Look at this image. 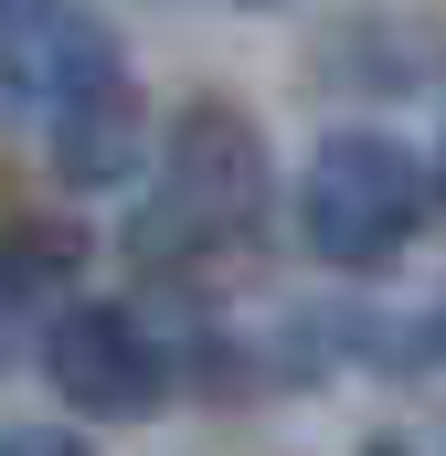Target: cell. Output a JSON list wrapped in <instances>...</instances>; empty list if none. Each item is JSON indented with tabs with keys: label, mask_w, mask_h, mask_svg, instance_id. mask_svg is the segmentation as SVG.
I'll use <instances>...</instances> for the list:
<instances>
[{
	"label": "cell",
	"mask_w": 446,
	"mask_h": 456,
	"mask_svg": "<svg viewBox=\"0 0 446 456\" xmlns=\"http://www.w3.org/2000/svg\"><path fill=\"white\" fill-rule=\"evenodd\" d=\"M255 233H266V138H255L244 107L192 96L170 117V138H160V170H149L138 224H128V255L160 265V276H202V265H234Z\"/></svg>",
	"instance_id": "6da1fadb"
},
{
	"label": "cell",
	"mask_w": 446,
	"mask_h": 456,
	"mask_svg": "<svg viewBox=\"0 0 446 456\" xmlns=\"http://www.w3.org/2000/svg\"><path fill=\"white\" fill-rule=\"evenodd\" d=\"M436 213V170L393 138V127H330L309 149V181H298V233L309 255L340 276H372L393 265Z\"/></svg>",
	"instance_id": "7a4b0ae2"
},
{
	"label": "cell",
	"mask_w": 446,
	"mask_h": 456,
	"mask_svg": "<svg viewBox=\"0 0 446 456\" xmlns=\"http://www.w3.org/2000/svg\"><path fill=\"white\" fill-rule=\"evenodd\" d=\"M43 371H54V393H64L75 414H96V425H138V414L170 403V340H160L138 308H117V297L54 308Z\"/></svg>",
	"instance_id": "3957f363"
},
{
	"label": "cell",
	"mask_w": 446,
	"mask_h": 456,
	"mask_svg": "<svg viewBox=\"0 0 446 456\" xmlns=\"http://www.w3.org/2000/svg\"><path fill=\"white\" fill-rule=\"evenodd\" d=\"M32 127H43V149H54V181H75V191L128 181V170H138V86H128V64L64 86Z\"/></svg>",
	"instance_id": "277c9868"
},
{
	"label": "cell",
	"mask_w": 446,
	"mask_h": 456,
	"mask_svg": "<svg viewBox=\"0 0 446 456\" xmlns=\"http://www.w3.org/2000/svg\"><path fill=\"white\" fill-rule=\"evenodd\" d=\"M372 361H393V371H446V287L425 308H404V319H383V330H361Z\"/></svg>",
	"instance_id": "5b68a950"
},
{
	"label": "cell",
	"mask_w": 446,
	"mask_h": 456,
	"mask_svg": "<svg viewBox=\"0 0 446 456\" xmlns=\"http://www.w3.org/2000/svg\"><path fill=\"white\" fill-rule=\"evenodd\" d=\"M0 456H96L75 425H0Z\"/></svg>",
	"instance_id": "8992f818"
},
{
	"label": "cell",
	"mask_w": 446,
	"mask_h": 456,
	"mask_svg": "<svg viewBox=\"0 0 446 456\" xmlns=\"http://www.w3.org/2000/svg\"><path fill=\"white\" fill-rule=\"evenodd\" d=\"M361 456H415V446H393V436H383V446H361Z\"/></svg>",
	"instance_id": "52a82bcc"
},
{
	"label": "cell",
	"mask_w": 446,
	"mask_h": 456,
	"mask_svg": "<svg viewBox=\"0 0 446 456\" xmlns=\"http://www.w3.org/2000/svg\"><path fill=\"white\" fill-rule=\"evenodd\" d=\"M244 11H287V0H244Z\"/></svg>",
	"instance_id": "ba28073f"
},
{
	"label": "cell",
	"mask_w": 446,
	"mask_h": 456,
	"mask_svg": "<svg viewBox=\"0 0 446 456\" xmlns=\"http://www.w3.org/2000/svg\"><path fill=\"white\" fill-rule=\"evenodd\" d=\"M436 181H446V149H436Z\"/></svg>",
	"instance_id": "9c48e42d"
}]
</instances>
